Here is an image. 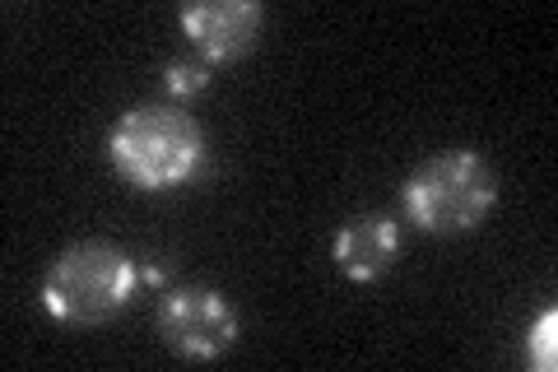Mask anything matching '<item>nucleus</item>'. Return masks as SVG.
Instances as JSON below:
<instances>
[{"mask_svg":"<svg viewBox=\"0 0 558 372\" xmlns=\"http://www.w3.org/2000/svg\"><path fill=\"white\" fill-rule=\"evenodd\" d=\"M112 168L140 191H172L205 164V131L178 103H140L108 135Z\"/></svg>","mask_w":558,"mask_h":372,"instance_id":"f257e3e1","label":"nucleus"},{"mask_svg":"<svg viewBox=\"0 0 558 372\" xmlns=\"http://www.w3.org/2000/svg\"><path fill=\"white\" fill-rule=\"evenodd\" d=\"M140 285L135 261L117 242H75L51 261L43 279V308L65 326H102L131 303Z\"/></svg>","mask_w":558,"mask_h":372,"instance_id":"f03ea898","label":"nucleus"},{"mask_svg":"<svg viewBox=\"0 0 558 372\" xmlns=\"http://www.w3.org/2000/svg\"><path fill=\"white\" fill-rule=\"evenodd\" d=\"M498 201V177L475 149H447L428 164H418L405 187H400V205H405L410 224L424 233H470Z\"/></svg>","mask_w":558,"mask_h":372,"instance_id":"7ed1b4c3","label":"nucleus"},{"mask_svg":"<svg viewBox=\"0 0 558 372\" xmlns=\"http://www.w3.org/2000/svg\"><path fill=\"white\" fill-rule=\"evenodd\" d=\"M159 335L182 359H219L238 340V312L219 289L178 285L159 303Z\"/></svg>","mask_w":558,"mask_h":372,"instance_id":"20e7f679","label":"nucleus"},{"mask_svg":"<svg viewBox=\"0 0 558 372\" xmlns=\"http://www.w3.org/2000/svg\"><path fill=\"white\" fill-rule=\"evenodd\" d=\"M266 10L256 0H196L182 10V33L209 65L247 57L260 38Z\"/></svg>","mask_w":558,"mask_h":372,"instance_id":"39448f33","label":"nucleus"},{"mask_svg":"<svg viewBox=\"0 0 558 372\" xmlns=\"http://www.w3.org/2000/svg\"><path fill=\"white\" fill-rule=\"evenodd\" d=\"M400 256V224L381 209H368V215H354L340 233H336V265L344 279L354 285H373L396 265Z\"/></svg>","mask_w":558,"mask_h":372,"instance_id":"423d86ee","label":"nucleus"},{"mask_svg":"<svg viewBox=\"0 0 558 372\" xmlns=\"http://www.w3.org/2000/svg\"><path fill=\"white\" fill-rule=\"evenodd\" d=\"M209 80H215V65H209L201 51H191V57H172L168 65H163V88L172 98H196V94H205L209 88Z\"/></svg>","mask_w":558,"mask_h":372,"instance_id":"0eeeda50","label":"nucleus"},{"mask_svg":"<svg viewBox=\"0 0 558 372\" xmlns=\"http://www.w3.org/2000/svg\"><path fill=\"white\" fill-rule=\"evenodd\" d=\"M526 359L531 368L539 372H554L558 368V308H545L531 322V335H526Z\"/></svg>","mask_w":558,"mask_h":372,"instance_id":"6e6552de","label":"nucleus"}]
</instances>
